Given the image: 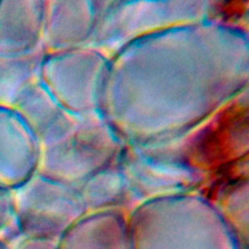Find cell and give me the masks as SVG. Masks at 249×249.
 I'll use <instances>...</instances> for the list:
<instances>
[{"mask_svg":"<svg viewBox=\"0 0 249 249\" xmlns=\"http://www.w3.org/2000/svg\"><path fill=\"white\" fill-rule=\"evenodd\" d=\"M0 249H11V248L8 247L6 244H4L3 242L0 241Z\"/></svg>","mask_w":249,"mask_h":249,"instance_id":"cell-5","label":"cell"},{"mask_svg":"<svg viewBox=\"0 0 249 249\" xmlns=\"http://www.w3.org/2000/svg\"><path fill=\"white\" fill-rule=\"evenodd\" d=\"M39 145L14 109L0 108V190L11 192L37 169Z\"/></svg>","mask_w":249,"mask_h":249,"instance_id":"cell-1","label":"cell"},{"mask_svg":"<svg viewBox=\"0 0 249 249\" xmlns=\"http://www.w3.org/2000/svg\"><path fill=\"white\" fill-rule=\"evenodd\" d=\"M13 218L10 192L0 190V230Z\"/></svg>","mask_w":249,"mask_h":249,"instance_id":"cell-4","label":"cell"},{"mask_svg":"<svg viewBox=\"0 0 249 249\" xmlns=\"http://www.w3.org/2000/svg\"><path fill=\"white\" fill-rule=\"evenodd\" d=\"M43 18L42 1H0V54H23L39 48Z\"/></svg>","mask_w":249,"mask_h":249,"instance_id":"cell-2","label":"cell"},{"mask_svg":"<svg viewBox=\"0 0 249 249\" xmlns=\"http://www.w3.org/2000/svg\"><path fill=\"white\" fill-rule=\"evenodd\" d=\"M45 56L42 46L23 54H0V108L13 109L22 90L40 79Z\"/></svg>","mask_w":249,"mask_h":249,"instance_id":"cell-3","label":"cell"}]
</instances>
